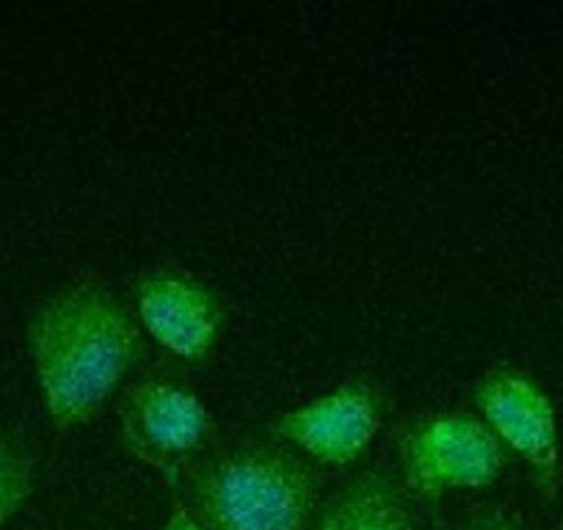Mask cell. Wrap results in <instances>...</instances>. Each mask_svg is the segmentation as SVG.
<instances>
[{
	"label": "cell",
	"mask_w": 563,
	"mask_h": 530,
	"mask_svg": "<svg viewBox=\"0 0 563 530\" xmlns=\"http://www.w3.org/2000/svg\"><path fill=\"white\" fill-rule=\"evenodd\" d=\"M29 351L53 426H84L144 356V334L124 301L97 279L47 296L29 321Z\"/></svg>",
	"instance_id": "1"
},
{
	"label": "cell",
	"mask_w": 563,
	"mask_h": 530,
	"mask_svg": "<svg viewBox=\"0 0 563 530\" xmlns=\"http://www.w3.org/2000/svg\"><path fill=\"white\" fill-rule=\"evenodd\" d=\"M316 497L312 470L279 445L232 448L194 475L205 530H307Z\"/></svg>",
	"instance_id": "2"
},
{
	"label": "cell",
	"mask_w": 563,
	"mask_h": 530,
	"mask_svg": "<svg viewBox=\"0 0 563 530\" xmlns=\"http://www.w3.org/2000/svg\"><path fill=\"white\" fill-rule=\"evenodd\" d=\"M506 464V445L473 415H422L400 437L404 484L417 500L437 503L451 492L486 489Z\"/></svg>",
	"instance_id": "3"
},
{
	"label": "cell",
	"mask_w": 563,
	"mask_h": 530,
	"mask_svg": "<svg viewBox=\"0 0 563 530\" xmlns=\"http://www.w3.org/2000/svg\"><path fill=\"white\" fill-rule=\"evenodd\" d=\"M119 429L124 448L141 464L158 470L177 486L188 464L208 448L216 423L191 387L175 378L147 376L124 389Z\"/></svg>",
	"instance_id": "4"
},
{
	"label": "cell",
	"mask_w": 563,
	"mask_h": 530,
	"mask_svg": "<svg viewBox=\"0 0 563 530\" xmlns=\"http://www.w3.org/2000/svg\"><path fill=\"white\" fill-rule=\"evenodd\" d=\"M475 407L492 434L525 459L544 500L558 495L561 434L552 398L536 378L514 367H495L475 384Z\"/></svg>",
	"instance_id": "5"
},
{
	"label": "cell",
	"mask_w": 563,
	"mask_h": 530,
	"mask_svg": "<svg viewBox=\"0 0 563 530\" xmlns=\"http://www.w3.org/2000/svg\"><path fill=\"white\" fill-rule=\"evenodd\" d=\"M382 420V389L367 378H349L332 393L279 415L271 423V434L274 440L290 442L316 462L345 467L371 448Z\"/></svg>",
	"instance_id": "6"
},
{
	"label": "cell",
	"mask_w": 563,
	"mask_h": 530,
	"mask_svg": "<svg viewBox=\"0 0 563 530\" xmlns=\"http://www.w3.org/2000/svg\"><path fill=\"white\" fill-rule=\"evenodd\" d=\"M135 310L150 338L177 360L205 362L224 332L221 299L180 268H158L135 285Z\"/></svg>",
	"instance_id": "7"
},
{
	"label": "cell",
	"mask_w": 563,
	"mask_h": 530,
	"mask_svg": "<svg viewBox=\"0 0 563 530\" xmlns=\"http://www.w3.org/2000/svg\"><path fill=\"white\" fill-rule=\"evenodd\" d=\"M316 530H415L398 486L382 473L356 475L332 497Z\"/></svg>",
	"instance_id": "8"
},
{
	"label": "cell",
	"mask_w": 563,
	"mask_h": 530,
	"mask_svg": "<svg viewBox=\"0 0 563 530\" xmlns=\"http://www.w3.org/2000/svg\"><path fill=\"white\" fill-rule=\"evenodd\" d=\"M34 492V456L0 426V528L25 506Z\"/></svg>",
	"instance_id": "9"
},
{
	"label": "cell",
	"mask_w": 563,
	"mask_h": 530,
	"mask_svg": "<svg viewBox=\"0 0 563 530\" xmlns=\"http://www.w3.org/2000/svg\"><path fill=\"white\" fill-rule=\"evenodd\" d=\"M464 530H522V522L503 508H492L475 517Z\"/></svg>",
	"instance_id": "10"
},
{
	"label": "cell",
	"mask_w": 563,
	"mask_h": 530,
	"mask_svg": "<svg viewBox=\"0 0 563 530\" xmlns=\"http://www.w3.org/2000/svg\"><path fill=\"white\" fill-rule=\"evenodd\" d=\"M164 530H205V528H202V525H199V519L194 517V514L188 511V508L177 506L175 511H172V517L166 519Z\"/></svg>",
	"instance_id": "11"
}]
</instances>
